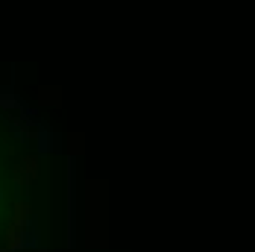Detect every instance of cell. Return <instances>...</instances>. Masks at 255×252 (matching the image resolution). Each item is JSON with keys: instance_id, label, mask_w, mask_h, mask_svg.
Listing matches in <instances>:
<instances>
[{"instance_id": "1", "label": "cell", "mask_w": 255, "mask_h": 252, "mask_svg": "<svg viewBox=\"0 0 255 252\" xmlns=\"http://www.w3.org/2000/svg\"><path fill=\"white\" fill-rule=\"evenodd\" d=\"M35 176V161L32 158H26L24 161V176H21V185H29V179Z\"/></svg>"}]
</instances>
